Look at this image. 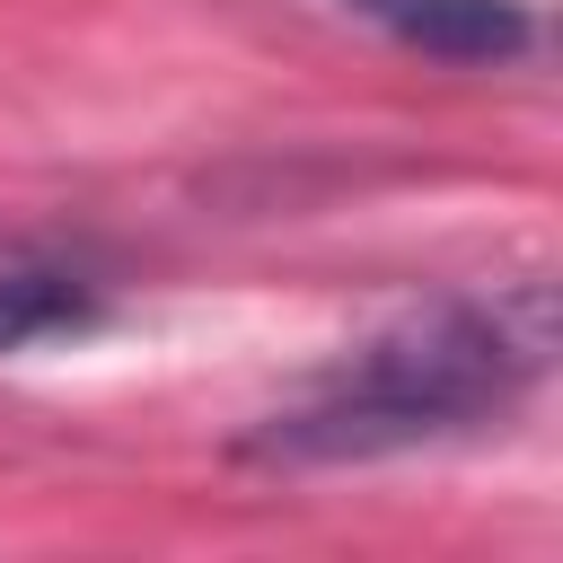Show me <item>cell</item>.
I'll use <instances>...</instances> for the list:
<instances>
[{
	"mask_svg": "<svg viewBox=\"0 0 563 563\" xmlns=\"http://www.w3.org/2000/svg\"><path fill=\"white\" fill-rule=\"evenodd\" d=\"M545 369H554V290L545 282L449 290V299L387 317L369 343H352L299 405L264 413L238 440V457H255V466L396 457V449L519 413Z\"/></svg>",
	"mask_w": 563,
	"mask_h": 563,
	"instance_id": "1",
	"label": "cell"
},
{
	"mask_svg": "<svg viewBox=\"0 0 563 563\" xmlns=\"http://www.w3.org/2000/svg\"><path fill=\"white\" fill-rule=\"evenodd\" d=\"M343 9L405 53L466 62V70H501V62H528L545 44V18L528 0H343Z\"/></svg>",
	"mask_w": 563,
	"mask_h": 563,
	"instance_id": "2",
	"label": "cell"
},
{
	"mask_svg": "<svg viewBox=\"0 0 563 563\" xmlns=\"http://www.w3.org/2000/svg\"><path fill=\"white\" fill-rule=\"evenodd\" d=\"M97 317H106V299H97L88 273H62V264H0V352L79 334V325H97Z\"/></svg>",
	"mask_w": 563,
	"mask_h": 563,
	"instance_id": "3",
	"label": "cell"
}]
</instances>
